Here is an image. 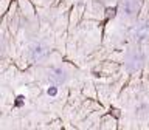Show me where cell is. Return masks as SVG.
I'll list each match as a JSON object with an SVG mask.
<instances>
[{"label": "cell", "mask_w": 149, "mask_h": 130, "mask_svg": "<svg viewBox=\"0 0 149 130\" xmlns=\"http://www.w3.org/2000/svg\"><path fill=\"white\" fill-rule=\"evenodd\" d=\"M121 9H123V14L126 17H134L138 11V0H123Z\"/></svg>", "instance_id": "cell-1"}, {"label": "cell", "mask_w": 149, "mask_h": 130, "mask_svg": "<svg viewBox=\"0 0 149 130\" xmlns=\"http://www.w3.org/2000/svg\"><path fill=\"white\" fill-rule=\"evenodd\" d=\"M48 77H50V81L54 82V84H62V82H65V79H67V74H65V70L59 68V67H54V68H50Z\"/></svg>", "instance_id": "cell-2"}, {"label": "cell", "mask_w": 149, "mask_h": 130, "mask_svg": "<svg viewBox=\"0 0 149 130\" xmlns=\"http://www.w3.org/2000/svg\"><path fill=\"white\" fill-rule=\"evenodd\" d=\"M132 37L135 40H144L149 37V22H143L141 25H138L132 32Z\"/></svg>", "instance_id": "cell-3"}, {"label": "cell", "mask_w": 149, "mask_h": 130, "mask_svg": "<svg viewBox=\"0 0 149 130\" xmlns=\"http://www.w3.org/2000/svg\"><path fill=\"white\" fill-rule=\"evenodd\" d=\"M47 53H48V50H47V46L45 45H42V44H34L31 46V50H30V54H31V59H42V57H45Z\"/></svg>", "instance_id": "cell-4"}, {"label": "cell", "mask_w": 149, "mask_h": 130, "mask_svg": "<svg viewBox=\"0 0 149 130\" xmlns=\"http://www.w3.org/2000/svg\"><path fill=\"white\" fill-rule=\"evenodd\" d=\"M141 62H143V57H141L140 53H134L129 57V67L132 70H138L140 67H141Z\"/></svg>", "instance_id": "cell-5"}, {"label": "cell", "mask_w": 149, "mask_h": 130, "mask_svg": "<svg viewBox=\"0 0 149 130\" xmlns=\"http://www.w3.org/2000/svg\"><path fill=\"white\" fill-rule=\"evenodd\" d=\"M107 12H109L107 16H113V14H115V9H107Z\"/></svg>", "instance_id": "cell-6"}, {"label": "cell", "mask_w": 149, "mask_h": 130, "mask_svg": "<svg viewBox=\"0 0 149 130\" xmlns=\"http://www.w3.org/2000/svg\"><path fill=\"white\" fill-rule=\"evenodd\" d=\"M48 93H50V95H54L56 90H54V88H51V90H48Z\"/></svg>", "instance_id": "cell-7"}]
</instances>
